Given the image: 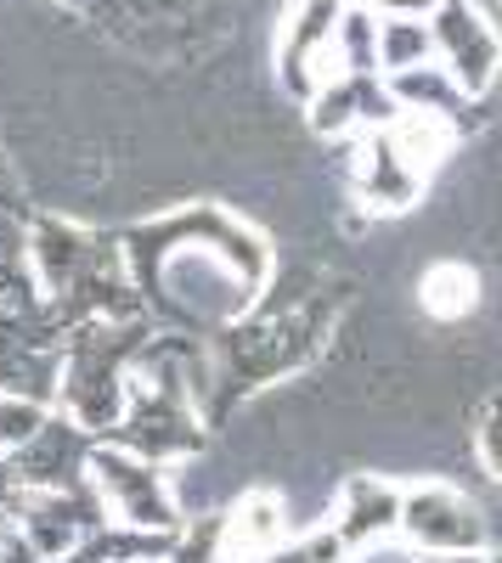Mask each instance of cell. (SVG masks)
<instances>
[{"label": "cell", "mask_w": 502, "mask_h": 563, "mask_svg": "<svg viewBox=\"0 0 502 563\" xmlns=\"http://www.w3.org/2000/svg\"><path fill=\"white\" fill-rule=\"evenodd\" d=\"M395 536L413 547V552H485L491 530H485V512L474 496L451 490V485H401V519Z\"/></svg>", "instance_id": "obj_8"}, {"label": "cell", "mask_w": 502, "mask_h": 563, "mask_svg": "<svg viewBox=\"0 0 502 563\" xmlns=\"http://www.w3.org/2000/svg\"><path fill=\"white\" fill-rule=\"evenodd\" d=\"M260 563H350V552L334 541V530L323 525V530H310V536H299V541H283V547H271Z\"/></svg>", "instance_id": "obj_21"}, {"label": "cell", "mask_w": 502, "mask_h": 563, "mask_svg": "<svg viewBox=\"0 0 502 563\" xmlns=\"http://www.w3.org/2000/svg\"><path fill=\"white\" fill-rule=\"evenodd\" d=\"M474 451H480V462H485V474L502 485V400H491V406L480 411V422H474Z\"/></svg>", "instance_id": "obj_23"}, {"label": "cell", "mask_w": 502, "mask_h": 563, "mask_svg": "<svg viewBox=\"0 0 502 563\" xmlns=\"http://www.w3.org/2000/svg\"><path fill=\"white\" fill-rule=\"evenodd\" d=\"M52 411V406H34L23 395H0V456H12L34 429H40V417Z\"/></svg>", "instance_id": "obj_22"}, {"label": "cell", "mask_w": 502, "mask_h": 563, "mask_svg": "<svg viewBox=\"0 0 502 563\" xmlns=\"http://www.w3.org/2000/svg\"><path fill=\"white\" fill-rule=\"evenodd\" d=\"M368 12H379V18H429L440 0H361Z\"/></svg>", "instance_id": "obj_25"}, {"label": "cell", "mask_w": 502, "mask_h": 563, "mask_svg": "<svg viewBox=\"0 0 502 563\" xmlns=\"http://www.w3.org/2000/svg\"><path fill=\"white\" fill-rule=\"evenodd\" d=\"M305 108H310V130L334 135V141L361 135V130H384L401 113V102L390 97L379 68H334Z\"/></svg>", "instance_id": "obj_13"}, {"label": "cell", "mask_w": 502, "mask_h": 563, "mask_svg": "<svg viewBox=\"0 0 502 563\" xmlns=\"http://www.w3.org/2000/svg\"><path fill=\"white\" fill-rule=\"evenodd\" d=\"M350 563H424V558H418V552H401V547H384V541H379V547H368V552H356Z\"/></svg>", "instance_id": "obj_29"}, {"label": "cell", "mask_w": 502, "mask_h": 563, "mask_svg": "<svg viewBox=\"0 0 502 563\" xmlns=\"http://www.w3.org/2000/svg\"><path fill=\"white\" fill-rule=\"evenodd\" d=\"M0 214H23V175L7 153H0Z\"/></svg>", "instance_id": "obj_24"}, {"label": "cell", "mask_w": 502, "mask_h": 563, "mask_svg": "<svg viewBox=\"0 0 502 563\" xmlns=\"http://www.w3.org/2000/svg\"><path fill=\"white\" fill-rule=\"evenodd\" d=\"M23 260H29L34 288L63 333L85 316H135L142 310V294L130 282V260L119 249V231H97V225H79L63 214H34L23 225Z\"/></svg>", "instance_id": "obj_3"}, {"label": "cell", "mask_w": 502, "mask_h": 563, "mask_svg": "<svg viewBox=\"0 0 502 563\" xmlns=\"http://www.w3.org/2000/svg\"><path fill=\"white\" fill-rule=\"evenodd\" d=\"M90 445L97 434L79 429L57 406L40 417V429L12 451V474L23 490H85L90 485Z\"/></svg>", "instance_id": "obj_10"}, {"label": "cell", "mask_w": 502, "mask_h": 563, "mask_svg": "<svg viewBox=\"0 0 502 563\" xmlns=\"http://www.w3.org/2000/svg\"><path fill=\"white\" fill-rule=\"evenodd\" d=\"M12 525L29 536V547L52 563V558H68L90 530L108 525V507L97 496V485L85 490H23V501L12 507Z\"/></svg>", "instance_id": "obj_12"}, {"label": "cell", "mask_w": 502, "mask_h": 563, "mask_svg": "<svg viewBox=\"0 0 502 563\" xmlns=\"http://www.w3.org/2000/svg\"><path fill=\"white\" fill-rule=\"evenodd\" d=\"M395 519H401V485L379 479V474H350L334 496V541L356 558V552H368L379 541L395 536Z\"/></svg>", "instance_id": "obj_15"}, {"label": "cell", "mask_w": 502, "mask_h": 563, "mask_svg": "<svg viewBox=\"0 0 502 563\" xmlns=\"http://www.w3.org/2000/svg\"><path fill=\"white\" fill-rule=\"evenodd\" d=\"M153 316H85L63 333V389H57V411L74 417L79 429L108 434L119 411H124V389H130V366L153 344Z\"/></svg>", "instance_id": "obj_5"}, {"label": "cell", "mask_w": 502, "mask_h": 563, "mask_svg": "<svg viewBox=\"0 0 502 563\" xmlns=\"http://www.w3.org/2000/svg\"><path fill=\"white\" fill-rule=\"evenodd\" d=\"M159 563H226V512H204L175 530L170 552Z\"/></svg>", "instance_id": "obj_20"}, {"label": "cell", "mask_w": 502, "mask_h": 563, "mask_svg": "<svg viewBox=\"0 0 502 563\" xmlns=\"http://www.w3.org/2000/svg\"><path fill=\"white\" fill-rule=\"evenodd\" d=\"M435 57V34L429 18H379V68L401 74V68H418Z\"/></svg>", "instance_id": "obj_19"}, {"label": "cell", "mask_w": 502, "mask_h": 563, "mask_svg": "<svg viewBox=\"0 0 502 563\" xmlns=\"http://www.w3.org/2000/svg\"><path fill=\"white\" fill-rule=\"evenodd\" d=\"M193 372H198V339L153 333V344L130 366L124 411L102 440L148 456V462L198 456L209 445V422H204L198 395H193Z\"/></svg>", "instance_id": "obj_4"}, {"label": "cell", "mask_w": 502, "mask_h": 563, "mask_svg": "<svg viewBox=\"0 0 502 563\" xmlns=\"http://www.w3.org/2000/svg\"><path fill=\"white\" fill-rule=\"evenodd\" d=\"M429 34H435V63L480 102L502 68V34L491 29V18L474 0H440L429 12Z\"/></svg>", "instance_id": "obj_9"}, {"label": "cell", "mask_w": 502, "mask_h": 563, "mask_svg": "<svg viewBox=\"0 0 502 563\" xmlns=\"http://www.w3.org/2000/svg\"><path fill=\"white\" fill-rule=\"evenodd\" d=\"M119 249L159 333L209 339L277 282L271 243L226 203H181L135 220L119 231Z\"/></svg>", "instance_id": "obj_1"}, {"label": "cell", "mask_w": 502, "mask_h": 563, "mask_svg": "<svg viewBox=\"0 0 502 563\" xmlns=\"http://www.w3.org/2000/svg\"><path fill=\"white\" fill-rule=\"evenodd\" d=\"M384 85H390V97L401 102V108H418V113H440V119H451V124H474L469 113H474V97L451 79L435 57L429 63H418V68H401V74H384Z\"/></svg>", "instance_id": "obj_17"}, {"label": "cell", "mask_w": 502, "mask_h": 563, "mask_svg": "<svg viewBox=\"0 0 502 563\" xmlns=\"http://www.w3.org/2000/svg\"><path fill=\"white\" fill-rule=\"evenodd\" d=\"M283 541H288V501L277 490H249L226 512V563H260Z\"/></svg>", "instance_id": "obj_16"}, {"label": "cell", "mask_w": 502, "mask_h": 563, "mask_svg": "<svg viewBox=\"0 0 502 563\" xmlns=\"http://www.w3.org/2000/svg\"><path fill=\"white\" fill-rule=\"evenodd\" d=\"M350 305V282L345 276H310V288L294 299H271V288L220 333L204 339L198 350V411L209 429H220L249 395L283 384L288 372H305L323 355L345 321Z\"/></svg>", "instance_id": "obj_2"}, {"label": "cell", "mask_w": 502, "mask_h": 563, "mask_svg": "<svg viewBox=\"0 0 502 563\" xmlns=\"http://www.w3.org/2000/svg\"><path fill=\"white\" fill-rule=\"evenodd\" d=\"M0 563H45V558L29 547V536L18 525H7V536H0Z\"/></svg>", "instance_id": "obj_26"}, {"label": "cell", "mask_w": 502, "mask_h": 563, "mask_svg": "<svg viewBox=\"0 0 502 563\" xmlns=\"http://www.w3.org/2000/svg\"><path fill=\"white\" fill-rule=\"evenodd\" d=\"M418 299H424V310H429L435 321H463V316L480 305V276H474L463 260H440V265L424 271Z\"/></svg>", "instance_id": "obj_18"}, {"label": "cell", "mask_w": 502, "mask_h": 563, "mask_svg": "<svg viewBox=\"0 0 502 563\" xmlns=\"http://www.w3.org/2000/svg\"><path fill=\"white\" fill-rule=\"evenodd\" d=\"M63 389V327L45 299L0 310V395H23L34 406H57Z\"/></svg>", "instance_id": "obj_6"}, {"label": "cell", "mask_w": 502, "mask_h": 563, "mask_svg": "<svg viewBox=\"0 0 502 563\" xmlns=\"http://www.w3.org/2000/svg\"><path fill=\"white\" fill-rule=\"evenodd\" d=\"M23 254V214H0V260Z\"/></svg>", "instance_id": "obj_28"}, {"label": "cell", "mask_w": 502, "mask_h": 563, "mask_svg": "<svg viewBox=\"0 0 502 563\" xmlns=\"http://www.w3.org/2000/svg\"><path fill=\"white\" fill-rule=\"evenodd\" d=\"M90 485H97L108 519H119V525H135V530H181L187 525L175 507L170 479H164V462H148L113 440L90 445Z\"/></svg>", "instance_id": "obj_7"}, {"label": "cell", "mask_w": 502, "mask_h": 563, "mask_svg": "<svg viewBox=\"0 0 502 563\" xmlns=\"http://www.w3.org/2000/svg\"><path fill=\"white\" fill-rule=\"evenodd\" d=\"M18 501H23V485H18V474H12V456H0V512L12 519Z\"/></svg>", "instance_id": "obj_27"}, {"label": "cell", "mask_w": 502, "mask_h": 563, "mask_svg": "<svg viewBox=\"0 0 502 563\" xmlns=\"http://www.w3.org/2000/svg\"><path fill=\"white\" fill-rule=\"evenodd\" d=\"M350 0H294V12L283 23V45H277V74L283 90L299 102L316 97V85L334 74V45H339V18Z\"/></svg>", "instance_id": "obj_11"}, {"label": "cell", "mask_w": 502, "mask_h": 563, "mask_svg": "<svg viewBox=\"0 0 502 563\" xmlns=\"http://www.w3.org/2000/svg\"><path fill=\"white\" fill-rule=\"evenodd\" d=\"M52 563H74V558H52Z\"/></svg>", "instance_id": "obj_30"}, {"label": "cell", "mask_w": 502, "mask_h": 563, "mask_svg": "<svg viewBox=\"0 0 502 563\" xmlns=\"http://www.w3.org/2000/svg\"><path fill=\"white\" fill-rule=\"evenodd\" d=\"M345 141H350V186H356L361 209H373V214H406V209L424 198L429 175L406 158L384 130H361V135H345Z\"/></svg>", "instance_id": "obj_14"}]
</instances>
